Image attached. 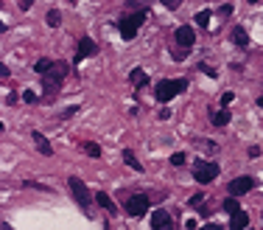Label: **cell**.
<instances>
[{"instance_id":"cell-30","label":"cell","mask_w":263,"mask_h":230,"mask_svg":"<svg viewBox=\"0 0 263 230\" xmlns=\"http://www.w3.org/2000/svg\"><path fill=\"white\" fill-rule=\"evenodd\" d=\"M232 98H235V96H232V93H224V96H221V104H224V107H227V104H232Z\"/></svg>"},{"instance_id":"cell-16","label":"cell","mask_w":263,"mask_h":230,"mask_svg":"<svg viewBox=\"0 0 263 230\" xmlns=\"http://www.w3.org/2000/svg\"><path fill=\"white\" fill-rule=\"evenodd\" d=\"M210 118H213V123H216V127H227V123H230V110H218V113H210Z\"/></svg>"},{"instance_id":"cell-22","label":"cell","mask_w":263,"mask_h":230,"mask_svg":"<svg viewBox=\"0 0 263 230\" xmlns=\"http://www.w3.org/2000/svg\"><path fill=\"white\" fill-rule=\"evenodd\" d=\"M196 23H199V26H207V23H210V11H199V14H196Z\"/></svg>"},{"instance_id":"cell-24","label":"cell","mask_w":263,"mask_h":230,"mask_svg":"<svg viewBox=\"0 0 263 230\" xmlns=\"http://www.w3.org/2000/svg\"><path fill=\"white\" fill-rule=\"evenodd\" d=\"M202 202H205V194H193V197H190V205H193V208H202Z\"/></svg>"},{"instance_id":"cell-18","label":"cell","mask_w":263,"mask_h":230,"mask_svg":"<svg viewBox=\"0 0 263 230\" xmlns=\"http://www.w3.org/2000/svg\"><path fill=\"white\" fill-rule=\"evenodd\" d=\"M53 65H56L53 59H39V62H34V70H37V73H48Z\"/></svg>"},{"instance_id":"cell-32","label":"cell","mask_w":263,"mask_h":230,"mask_svg":"<svg viewBox=\"0 0 263 230\" xmlns=\"http://www.w3.org/2000/svg\"><path fill=\"white\" fill-rule=\"evenodd\" d=\"M202 230H221L218 225H207V227H202Z\"/></svg>"},{"instance_id":"cell-2","label":"cell","mask_w":263,"mask_h":230,"mask_svg":"<svg viewBox=\"0 0 263 230\" xmlns=\"http://www.w3.org/2000/svg\"><path fill=\"white\" fill-rule=\"evenodd\" d=\"M64 76H68V65H64V62H56L51 70H48V73H42V90H45V96L59 93Z\"/></svg>"},{"instance_id":"cell-19","label":"cell","mask_w":263,"mask_h":230,"mask_svg":"<svg viewBox=\"0 0 263 230\" xmlns=\"http://www.w3.org/2000/svg\"><path fill=\"white\" fill-rule=\"evenodd\" d=\"M224 211H227V214H238V211H241V208H238V197L224 199Z\"/></svg>"},{"instance_id":"cell-4","label":"cell","mask_w":263,"mask_h":230,"mask_svg":"<svg viewBox=\"0 0 263 230\" xmlns=\"http://www.w3.org/2000/svg\"><path fill=\"white\" fill-rule=\"evenodd\" d=\"M193 177H196V182H213L218 177V166L216 163H210V160H196L193 163Z\"/></svg>"},{"instance_id":"cell-13","label":"cell","mask_w":263,"mask_h":230,"mask_svg":"<svg viewBox=\"0 0 263 230\" xmlns=\"http://www.w3.org/2000/svg\"><path fill=\"white\" fill-rule=\"evenodd\" d=\"M247 225H249V216L244 214V211L232 214V219H230V230H247Z\"/></svg>"},{"instance_id":"cell-27","label":"cell","mask_w":263,"mask_h":230,"mask_svg":"<svg viewBox=\"0 0 263 230\" xmlns=\"http://www.w3.org/2000/svg\"><path fill=\"white\" fill-rule=\"evenodd\" d=\"M163 6H168V9H179L182 6V0H160Z\"/></svg>"},{"instance_id":"cell-29","label":"cell","mask_w":263,"mask_h":230,"mask_svg":"<svg viewBox=\"0 0 263 230\" xmlns=\"http://www.w3.org/2000/svg\"><path fill=\"white\" fill-rule=\"evenodd\" d=\"M199 68H202V73H207V76H213V79H216V70H213L210 65H199Z\"/></svg>"},{"instance_id":"cell-17","label":"cell","mask_w":263,"mask_h":230,"mask_svg":"<svg viewBox=\"0 0 263 230\" xmlns=\"http://www.w3.org/2000/svg\"><path fill=\"white\" fill-rule=\"evenodd\" d=\"M129 81H132L135 87H143V85H146V73H143L140 68H135V70L129 73Z\"/></svg>"},{"instance_id":"cell-10","label":"cell","mask_w":263,"mask_h":230,"mask_svg":"<svg viewBox=\"0 0 263 230\" xmlns=\"http://www.w3.org/2000/svg\"><path fill=\"white\" fill-rule=\"evenodd\" d=\"M95 51H98V48H95L93 39H90V37H81V39H79V48H76V62H81V59L93 56Z\"/></svg>"},{"instance_id":"cell-6","label":"cell","mask_w":263,"mask_h":230,"mask_svg":"<svg viewBox=\"0 0 263 230\" xmlns=\"http://www.w3.org/2000/svg\"><path fill=\"white\" fill-rule=\"evenodd\" d=\"M70 191H73L76 202H79L84 211H90V202H93V199H90V191H87V185L79 180V177H70Z\"/></svg>"},{"instance_id":"cell-33","label":"cell","mask_w":263,"mask_h":230,"mask_svg":"<svg viewBox=\"0 0 263 230\" xmlns=\"http://www.w3.org/2000/svg\"><path fill=\"white\" fill-rule=\"evenodd\" d=\"M258 107H263V96H260V98H258Z\"/></svg>"},{"instance_id":"cell-25","label":"cell","mask_w":263,"mask_h":230,"mask_svg":"<svg viewBox=\"0 0 263 230\" xmlns=\"http://www.w3.org/2000/svg\"><path fill=\"white\" fill-rule=\"evenodd\" d=\"M23 101H28V104H37V93H34V90H26V93H23Z\"/></svg>"},{"instance_id":"cell-14","label":"cell","mask_w":263,"mask_h":230,"mask_svg":"<svg viewBox=\"0 0 263 230\" xmlns=\"http://www.w3.org/2000/svg\"><path fill=\"white\" fill-rule=\"evenodd\" d=\"M123 163H126L129 169H135V172H143L140 160H137V157H135V152H129V149H123Z\"/></svg>"},{"instance_id":"cell-23","label":"cell","mask_w":263,"mask_h":230,"mask_svg":"<svg viewBox=\"0 0 263 230\" xmlns=\"http://www.w3.org/2000/svg\"><path fill=\"white\" fill-rule=\"evenodd\" d=\"M185 160H188V157H185L182 152H177V155H171V163H174V166H185Z\"/></svg>"},{"instance_id":"cell-12","label":"cell","mask_w":263,"mask_h":230,"mask_svg":"<svg viewBox=\"0 0 263 230\" xmlns=\"http://www.w3.org/2000/svg\"><path fill=\"white\" fill-rule=\"evenodd\" d=\"M230 39H232V43H235V45H241V48H247V45H249V34L244 31L241 26H235V28H232V31H230Z\"/></svg>"},{"instance_id":"cell-21","label":"cell","mask_w":263,"mask_h":230,"mask_svg":"<svg viewBox=\"0 0 263 230\" xmlns=\"http://www.w3.org/2000/svg\"><path fill=\"white\" fill-rule=\"evenodd\" d=\"M84 152H87L90 157H101V146L93 143V140H87V143H84Z\"/></svg>"},{"instance_id":"cell-8","label":"cell","mask_w":263,"mask_h":230,"mask_svg":"<svg viewBox=\"0 0 263 230\" xmlns=\"http://www.w3.org/2000/svg\"><path fill=\"white\" fill-rule=\"evenodd\" d=\"M151 230H174V219L168 211H154L151 214Z\"/></svg>"},{"instance_id":"cell-20","label":"cell","mask_w":263,"mask_h":230,"mask_svg":"<svg viewBox=\"0 0 263 230\" xmlns=\"http://www.w3.org/2000/svg\"><path fill=\"white\" fill-rule=\"evenodd\" d=\"M45 20H48V26H53V28H56L59 23H62V14H59L56 9H51V11H48V17H45Z\"/></svg>"},{"instance_id":"cell-1","label":"cell","mask_w":263,"mask_h":230,"mask_svg":"<svg viewBox=\"0 0 263 230\" xmlns=\"http://www.w3.org/2000/svg\"><path fill=\"white\" fill-rule=\"evenodd\" d=\"M146 17H148V9H143V11H135V14H126V17H121V23H118V31H121V37L126 39H135L137 37V28L146 23Z\"/></svg>"},{"instance_id":"cell-9","label":"cell","mask_w":263,"mask_h":230,"mask_svg":"<svg viewBox=\"0 0 263 230\" xmlns=\"http://www.w3.org/2000/svg\"><path fill=\"white\" fill-rule=\"evenodd\" d=\"M174 39H177L179 48H193L196 34H193V28H190V26H179V28H177V34H174Z\"/></svg>"},{"instance_id":"cell-7","label":"cell","mask_w":263,"mask_h":230,"mask_svg":"<svg viewBox=\"0 0 263 230\" xmlns=\"http://www.w3.org/2000/svg\"><path fill=\"white\" fill-rule=\"evenodd\" d=\"M252 188H255L252 177H235V180L230 182V194H232V197H244V194H249Z\"/></svg>"},{"instance_id":"cell-11","label":"cell","mask_w":263,"mask_h":230,"mask_svg":"<svg viewBox=\"0 0 263 230\" xmlns=\"http://www.w3.org/2000/svg\"><path fill=\"white\" fill-rule=\"evenodd\" d=\"M31 138H34V143H37V149L42 152L45 157H51V155H53V146L48 143V138H45L42 132H37V129H34V132H31Z\"/></svg>"},{"instance_id":"cell-31","label":"cell","mask_w":263,"mask_h":230,"mask_svg":"<svg viewBox=\"0 0 263 230\" xmlns=\"http://www.w3.org/2000/svg\"><path fill=\"white\" fill-rule=\"evenodd\" d=\"M188 230H199V227H196V222H193V219H188Z\"/></svg>"},{"instance_id":"cell-5","label":"cell","mask_w":263,"mask_h":230,"mask_svg":"<svg viewBox=\"0 0 263 230\" xmlns=\"http://www.w3.org/2000/svg\"><path fill=\"white\" fill-rule=\"evenodd\" d=\"M148 205H151V199H148L146 194H135V197L126 199V205H123V208H126L129 216H146Z\"/></svg>"},{"instance_id":"cell-26","label":"cell","mask_w":263,"mask_h":230,"mask_svg":"<svg viewBox=\"0 0 263 230\" xmlns=\"http://www.w3.org/2000/svg\"><path fill=\"white\" fill-rule=\"evenodd\" d=\"M199 146H202L205 152H216V149H218L216 143H210V140H199Z\"/></svg>"},{"instance_id":"cell-3","label":"cell","mask_w":263,"mask_h":230,"mask_svg":"<svg viewBox=\"0 0 263 230\" xmlns=\"http://www.w3.org/2000/svg\"><path fill=\"white\" fill-rule=\"evenodd\" d=\"M188 87V81L185 79H165V81H160L157 85V90H154V96H157V101H171L174 96H179V93Z\"/></svg>"},{"instance_id":"cell-28","label":"cell","mask_w":263,"mask_h":230,"mask_svg":"<svg viewBox=\"0 0 263 230\" xmlns=\"http://www.w3.org/2000/svg\"><path fill=\"white\" fill-rule=\"evenodd\" d=\"M218 14H221V17L232 14V6H230V3H224V6H221V9H218Z\"/></svg>"},{"instance_id":"cell-15","label":"cell","mask_w":263,"mask_h":230,"mask_svg":"<svg viewBox=\"0 0 263 230\" xmlns=\"http://www.w3.org/2000/svg\"><path fill=\"white\" fill-rule=\"evenodd\" d=\"M95 202H98L101 208H106V211H109V214H115V202H112V199L106 197L104 191H98V194H95Z\"/></svg>"}]
</instances>
